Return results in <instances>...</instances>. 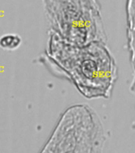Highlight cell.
Wrapping results in <instances>:
<instances>
[{
    "label": "cell",
    "instance_id": "obj_3",
    "mask_svg": "<svg viewBox=\"0 0 135 153\" xmlns=\"http://www.w3.org/2000/svg\"><path fill=\"white\" fill-rule=\"evenodd\" d=\"M104 131L88 105H74L61 115L43 153H102Z\"/></svg>",
    "mask_w": 135,
    "mask_h": 153
},
{
    "label": "cell",
    "instance_id": "obj_4",
    "mask_svg": "<svg viewBox=\"0 0 135 153\" xmlns=\"http://www.w3.org/2000/svg\"><path fill=\"white\" fill-rule=\"evenodd\" d=\"M126 36L130 61L133 70L135 69V0L126 1Z\"/></svg>",
    "mask_w": 135,
    "mask_h": 153
},
{
    "label": "cell",
    "instance_id": "obj_1",
    "mask_svg": "<svg viewBox=\"0 0 135 153\" xmlns=\"http://www.w3.org/2000/svg\"><path fill=\"white\" fill-rule=\"evenodd\" d=\"M48 57L56 73L87 99H108L118 79V67L107 42L76 45L51 33Z\"/></svg>",
    "mask_w": 135,
    "mask_h": 153
},
{
    "label": "cell",
    "instance_id": "obj_5",
    "mask_svg": "<svg viewBox=\"0 0 135 153\" xmlns=\"http://www.w3.org/2000/svg\"><path fill=\"white\" fill-rule=\"evenodd\" d=\"M21 39L15 33H6L0 37V47L6 50H14L20 46Z\"/></svg>",
    "mask_w": 135,
    "mask_h": 153
},
{
    "label": "cell",
    "instance_id": "obj_6",
    "mask_svg": "<svg viewBox=\"0 0 135 153\" xmlns=\"http://www.w3.org/2000/svg\"><path fill=\"white\" fill-rule=\"evenodd\" d=\"M134 71V76L133 79H132V82H131V87H130V90L132 93H133L134 95L135 96V69L133 70Z\"/></svg>",
    "mask_w": 135,
    "mask_h": 153
},
{
    "label": "cell",
    "instance_id": "obj_2",
    "mask_svg": "<svg viewBox=\"0 0 135 153\" xmlns=\"http://www.w3.org/2000/svg\"><path fill=\"white\" fill-rule=\"evenodd\" d=\"M51 33L76 45L107 42L98 0H43Z\"/></svg>",
    "mask_w": 135,
    "mask_h": 153
}]
</instances>
